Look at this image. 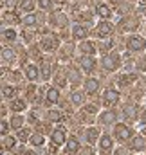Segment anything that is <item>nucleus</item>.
Here are the masks:
<instances>
[{"label":"nucleus","instance_id":"f257e3e1","mask_svg":"<svg viewBox=\"0 0 146 155\" xmlns=\"http://www.w3.org/2000/svg\"><path fill=\"white\" fill-rule=\"evenodd\" d=\"M101 65H103V69H105V71L114 72V71H117V69L121 67V58H119V54H115V52L105 54V56H103V60H101Z\"/></svg>","mask_w":146,"mask_h":155},{"label":"nucleus","instance_id":"f03ea898","mask_svg":"<svg viewBox=\"0 0 146 155\" xmlns=\"http://www.w3.org/2000/svg\"><path fill=\"white\" fill-rule=\"evenodd\" d=\"M128 49L130 51H134V52H141V51H144L146 49V40L143 36H139V35H134V36H130L128 38Z\"/></svg>","mask_w":146,"mask_h":155},{"label":"nucleus","instance_id":"7ed1b4c3","mask_svg":"<svg viewBox=\"0 0 146 155\" xmlns=\"http://www.w3.org/2000/svg\"><path fill=\"white\" fill-rule=\"evenodd\" d=\"M117 101H119V94H117V90H105V96H103V105L105 107H114V105H117Z\"/></svg>","mask_w":146,"mask_h":155},{"label":"nucleus","instance_id":"20e7f679","mask_svg":"<svg viewBox=\"0 0 146 155\" xmlns=\"http://www.w3.org/2000/svg\"><path fill=\"white\" fill-rule=\"evenodd\" d=\"M79 67H81L85 72H92L94 67H96V60H94L90 54H85V56L79 60Z\"/></svg>","mask_w":146,"mask_h":155},{"label":"nucleus","instance_id":"39448f33","mask_svg":"<svg viewBox=\"0 0 146 155\" xmlns=\"http://www.w3.org/2000/svg\"><path fill=\"white\" fill-rule=\"evenodd\" d=\"M130 135H132V132L126 124H115V137L119 141H126V139H130Z\"/></svg>","mask_w":146,"mask_h":155},{"label":"nucleus","instance_id":"423d86ee","mask_svg":"<svg viewBox=\"0 0 146 155\" xmlns=\"http://www.w3.org/2000/svg\"><path fill=\"white\" fill-rule=\"evenodd\" d=\"M110 33H112V24H108L107 20L98 24V27H96V35H98L99 38H107Z\"/></svg>","mask_w":146,"mask_h":155},{"label":"nucleus","instance_id":"0eeeda50","mask_svg":"<svg viewBox=\"0 0 146 155\" xmlns=\"http://www.w3.org/2000/svg\"><path fill=\"white\" fill-rule=\"evenodd\" d=\"M51 139H52V144H54V146H60V144H63V143H65V139H67V135H65V130H63V128H58V130H54V132H52V135H51Z\"/></svg>","mask_w":146,"mask_h":155},{"label":"nucleus","instance_id":"6e6552de","mask_svg":"<svg viewBox=\"0 0 146 155\" xmlns=\"http://www.w3.org/2000/svg\"><path fill=\"white\" fill-rule=\"evenodd\" d=\"M98 88H99V81H98L96 78H88V79L85 81V92H87V94H96Z\"/></svg>","mask_w":146,"mask_h":155},{"label":"nucleus","instance_id":"1a4fd4ad","mask_svg":"<svg viewBox=\"0 0 146 155\" xmlns=\"http://www.w3.org/2000/svg\"><path fill=\"white\" fill-rule=\"evenodd\" d=\"M72 36L76 40H85L87 36H88V31H87V27H83V25H74Z\"/></svg>","mask_w":146,"mask_h":155},{"label":"nucleus","instance_id":"9d476101","mask_svg":"<svg viewBox=\"0 0 146 155\" xmlns=\"http://www.w3.org/2000/svg\"><path fill=\"white\" fill-rule=\"evenodd\" d=\"M79 152V143H78V139L76 137H71V139H67V153L69 155H74Z\"/></svg>","mask_w":146,"mask_h":155},{"label":"nucleus","instance_id":"9b49d317","mask_svg":"<svg viewBox=\"0 0 146 155\" xmlns=\"http://www.w3.org/2000/svg\"><path fill=\"white\" fill-rule=\"evenodd\" d=\"M79 51H81V52H85V54H90V56H92V54L96 52V43H92V41H87V40H85V41H81Z\"/></svg>","mask_w":146,"mask_h":155},{"label":"nucleus","instance_id":"f8f14e48","mask_svg":"<svg viewBox=\"0 0 146 155\" xmlns=\"http://www.w3.org/2000/svg\"><path fill=\"white\" fill-rule=\"evenodd\" d=\"M60 101V90L56 87L47 90V103H58Z\"/></svg>","mask_w":146,"mask_h":155},{"label":"nucleus","instance_id":"ddd939ff","mask_svg":"<svg viewBox=\"0 0 146 155\" xmlns=\"http://www.w3.org/2000/svg\"><path fill=\"white\" fill-rule=\"evenodd\" d=\"M25 76L29 78L31 81H36L38 76H40V72H38V67H36V65H27V67H25Z\"/></svg>","mask_w":146,"mask_h":155},{"label":"nucleus","instance_id":"4468645a","mask_svg":"<svg viewBox=\"0 0 146 155\" xmlns=\"http://www.w3.org/2000/svg\"><path fill=\"white\" fill-rule=\"evenodd\" d=\"M99 121H101V124H108V123H115V114H114L112 110H107L105 114H101V117H99Z\"/></svg>","mask_w":146,"mask_h":155},{"label":"nucleus","instance_id":"2eb2a0df","mask_svg":"<svg viewBox=\"0 0 146 155\" xmlns=\"http://www.w3.org/2000/svg\"><path fill=\"white\" fill-rule=\"evenodd\" d=\"M41 47H43V49H47V51H52V49H56V47H58V40H56V38H43Z\"/></svg>","mask_w":146,"mask_h":155},{"label":"nucleus","instance_id":"dca6fc26","mask_svg":"<svg viewBox=\"0 0 146 155\" xmlns=\"http://www.w3.org/2000/svg\"><path fill=\"white\" fill-rule=\"evenodd\" d=\"M98 137H99L98 128H88V130H87V141H88L90 144H94V143L98 141Z\"/></svg>","mask_w":146,"mask_h":155},{"label":"nucleus","instance_id":"f3484780","mask_svg":"<svg viewBox=\"0 0 146 155\" xmlns=\"http://www.w3.org/2000/svg\"><path fill=\"white\" fill-rule=\"evenodd\" d=\"M11 108L16 110V112H20V110H25V108H27V103H25L24 99H15V101L11 103Z\"/></svg>","mask_w":146,"mask_h":155},{"label":"nucleus","instance_id":"a211bd4d","mask_svg":"<svg viewBox=\"0 0 146 155\" xmlns=\"http://www.w3.org/2000/svg\"><path fill=\"white\" fill-rule=\"evenodd\" d=\"M132 146L135 148V150H143L146 146V139L143 137V135H137L135 139H134V143H132Z\"/></svg>","mask_w":146,"mask_h":155},{"label":"nucleus","instance_id":"6ab92c4d","mask_svg":"<svg viewBox=\"0 0 146 155\" xmlns=\"http://www.w3.org/2000/svg\"><path fill=\"white\" fill-rule=\"evenodd\" d=\"M110 13H112V11H110L108 5H105V4H99V5H98V15H99L101 18H108Z\"/></svg>","mask_w":146,"mask_h":155},{"label":"nucleus","instance_id":"aec40b11","mask_svg":"<svg viewBox=\"0 0 146 155\" xmlns=\"http://www.w3.org/2000/svg\"><path fill=\"white\" fill-rule=\"evenodd\" d=\"M112 144H114V143H112L110 135H103V137L99 139V146H101L103 150H110V148H112Z\"/></svg>","mask_w":146,"mask_h":155},{"label":"nucleus","instance_id":"412c9836","mask_svg":"<svg viewBox=\"0 0 146 155\" xmlns=\"http://www.w3.org/2000/svg\"><path fill=\"white\" fill-rule=\"evenodd\" d=\"M36 16L35 15H27V16H24V20H22V24L25 25V27H33V25H36Z\"/></svg>","mask_w":146,"mask_h":155},{"label":"nucleus","instance_id":"4be33fe9","mask_svg":"<svg viewBox=\"0 0 146 155\" xmlns=\"http://www.w3.org/2000/svg\"><path fill=\"white\" fill-rule=\"evenodd\" d=\"M20 7H22L24 11L31 13V11L35 9V0H22V2H20Z\"/></svg>","mask_w":146,"mask_h":155},{"label":"nucleus","instance_id":"5701e85b","mask_svg":"<svg viewBox=\"0 0 146 155\" xmlns=\"http://www.w3.org/2000/svg\"><path fill=\"white\" fill-rule=\"evenodd\" d=\"M15 94H16V88L15 87H4L2 88V96L4 97H15Z\"/></svg>","mask_w":146,"mask_h":155},{"label":"nucleus","instance_id":"b1692460","mask_svg":"<svg viewBox=\"0 0 146 155\" xmlns=\"http://www.w3.org/2000/svg\"><path fill=\"white\" fill-rule=\"evenodd\" d=\"M22 124H24V119H22L20 116H15L13 119H11V126H13V128L20 130V128H22Z\"/></svg>","mask_w":146,"mask_h":155},{"label":"nucleus","instance_id":"393cba45","mask_svg":"<svg viewBox=\"0 0 146 155\" xmlns=\"http://www.w3.org/2000/svg\"><path fill=\"white\" fill-rule=\"evenodd\" d=\"M31 144H35V146H41L43 144V137L40 135V134H35V135H31Z\"/></svg>","mask_w":146,"mask_h":155},{"label":"nucleus","instance_id":"a878e982","mask_svg":"<svg viewBox=\"0 0 146 155\" xmlns=\"http://www.w3.org/2000/svg\"><path fill=\"white\" fill-rule=\"evenodd\" d=\"M4 38L9 40V41H13V40H16V33H15L13 29H5V31H4Z\"/></svg>","mask_w":146,"mask_h":155},{"label":"nucleus","instance_id":"bb28decb","mask_svg":"<svg viewBox=\"0 0 146 155\" xmlns=\"http://www.w3.org/2000/svg\"><path fill=\"white\" fill-rule=\"evenodd\" d=\"M38 7L47 11V9H51V7H52V2H51V0H38Z\"/></svg>","mask_w":146,"mask_h":155},{"label":"nucleus","instance_id":"cd10ccee","mask_svg":"<svg viewBox=\"0 0 146 155\" xmlns=\"http://www.w3.org/2000/svg\"><path fill=\"white\" fill-rule=\"evenodd\" d=\"M49 119L56 123V121H60V119H61V114H60L58 110H51V112H49Z\"/></svg>","mask_w":146,"mask_h":155},{"label":"nucleus","instance_id":"c85d7f7f","mask_svg":"<svg viewBox=\"0 0 146 155\" xmlns=\"http://www.w3.org/2000/svg\"><path fill=\"white\" fill-rule=\"evenodd\" d=\"M81 101H83L81 92H74V94H72V103H74V105H81Z\"/></svg>","mask_w":146,"mask_h":155},{"label":"nucleus","instance_id":"c756f323","mask_svg":"<svg viewBox=\"0 0 146 155\" xmlns=\"http://www.w3.org/2000/svg\"><path fill=\"white\" fill-rule=\"evenodd\" d=\"M29 135H31V132H29V130H20V132H18V139H20L22 143H24V141H27V137H29Z\"/></svg>","mask_w":146,"mask_h":155},{"label":"nucleus","instance_id":"7c9ffc66","mask_svg":"<svg viewBox=\"0 0 146 155\" xmlns=\"http://www.w3.org/2000/svg\"><path fill=\"white\" fill-rule=\"evenodd\" d=\"M15 146V137H5L4 139V148H13Z\"/></svg>","mask_w":146,"mask_h":155},{"label":"nucleus","instance_id":"2f4dec72","mask_svg":"<svg viewBox=\"0 0 146 155\" xmlns=\"http://www.w3.org/2000/svg\"><path fill=\"white\" fill-rule=\"evenodd\" d=\"M4 20H5V22H20V20H18V16H16V15H13V13H11V15H5V16H4Z\"/></svg>","mask_w":146,"mask_h":155},{"label":"nucleus","instance_id":"473e14b6","mask_svg":"<svg viewBox=\"0 0 146 155\" xmlns=\"http://www.w3.org/2000/svg\"><path fill=\"white\" fill-rule=\"evenodd\" d=\"M41 72H43V78H45V79H49V76H51V69H49V65H43V67H41Z\"/></svg>","mask_w":146,"mask_h":155},{"label":"nucleus","instance_id":"72a5a7b5","mask_svg":"<svg viewBox=\"0 0 146 155\" xmlns=\"http://www.w3.org/2000/svg\"><path fill=\"white\" fill-rule=\"evenodd\" d=\"M2 56H4V60L13 58V51H11V49H4V54H2Z\"/></svg>","mask_w":146,"mask_h":155},{"label":"nucleus","instance_id":"f704fd0d","mask_svg":"<svg viewBox=\"0 0 146 155\" xmlns=\"http://www.w3.org/2000/svg\"><path fill=\"white\" fill-rule=\"evenodd\" d=\"M85 110H87L88 114H96V112H98V108H96L94 105H87V107H85Z\"/></svg>","mask_w":146,"mask_h":155},{"label":"nucleus","instance_id":"c9c22d12","mask_svg":"<svg viewBox=\"0 0 146 155\" xmlns=\"http://www.w3.org/2000/svg\"><path fill=\"white\" fill-rule=\"evenodd\" d=\"M7 128H9V123H7V121L4 119V121H2V126H0V130H2V134H7Z\"/></svg>","mask_w":146,"mask_h":155},{"label":"nucleus","instance_id":"e433bc0d","mask_svg":"<svg viewBox=\"0 0 146 155\" xmlns=\"http://www.w3.org/2000/svg\"><path fill=\"white\" fill-rule=\"evenodd\" d=\"M119 83H121V85H126V83H128V76H121L119 78Z\"/></svg>","mask_w":146,"mask_h":155},{"label":"nucleus","instance_id":"4c0bfd02","mask_svg":"<svg viewBox=\"0 0 146 155\" xmlns=\"http://www.w3.org/2000/svg\"><path fill=\"white\" fill-rule=\"evenodd\" d=\"M141 69L146 71V58H144V60H141Z\"/></svg>","mask_w":146,"mask_h":155},{"label":"nucleus","instance_id":"58836bf2","mask_svg":"<svg viewBox=\"0 0 146 155\" xmlns=\"http://www.w3.org/2000/svg\"><path fill=\"white\" fill-rule=\"evenodd\" d=\"M79 155H94V153H92L90 150H83V152H81V153H79Z\"/></svg>","mask_w":146,"mask_h":155},{"label":"nucleus","instance_id":"ea45409f","mask_svg":"<svg viewBox=\"0 0 146 155\" xmlns=\"http://www.w3.org/2000/svg\"><path fill=\"white\" fill-rule=\"evenodd\" d=\"M29 155H38V153H35V152H29Z\"/></svg>","mask_w":146,"mask_h":155}]
</instances>
